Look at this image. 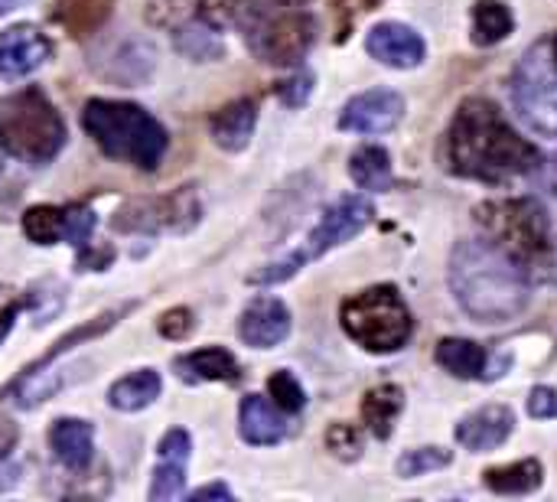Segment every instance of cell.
<instances>
[{"instance_id": "cell-1", "label": "cell", "mask_w": 557, "mask_h": 502, "mask_svg": "<svg viewBox=\"0 0 557 502\" xmlns=\"http://www.w3.org/2000/svg\"><path fill=\"white\" fill-rule=\"evenodd\" d=\"M447 167L483 183H512L542 170V154L490 98H467L447 131Z\"/></svg>"}, {"instance_id": "cell-2", "label": "cell", "mask_w": 557, "mask_h": 502, "mask_svg": "<svg viewBox=\"0 0 557 502\" xmlns=\"http://www.w3.org/2000/svg\"><path fill=\"white\" fill-rule=\"evenodd\" d=\"M450 291L480 323H509L532 301L525 268L490 238H463L450 255Z\"/></svg>"}, {"instance_id": "cell-3", "label": "cell", "mask_w": 557, "mask_h": 502, "mask_svg": "<svg viewBox=\"0 0 557 502\" xmlns=\"http://www.w3.org/2000/svg\"><path fill=\"white\" fill-rule=\"evenodd\" d=\"M82 127L104 157L137 170H157L170 147L166 127L134 101L91 98L82 111Z\"/></svg>"}, {"instance_id": "cell-4", "label": "cell", "mask_w": 557, "mask_h": 502, "mask_svg": "<svg viewBox=\"0 0 557 502\" xmlns=\"http://www.w3.org/2000/svg\"><path fill=\"white\" fill-rule=\"evenodd\" d=\"M65 147V121L42 88L26 85L0 98V150L42 167Z\"/></svg>"}, {"instance_id": "cell-5", "label": "cell", "mask_w": 557, "mask_h": 502, "mask_svg": "<svg viewBox=\"0 0 557 502\" xmlns=\"http://www.w3.org/2000/svg\"><path fill=\"white\" fill-rule=\"evenodd\" d=\"M476 222L483 225L486 238L512 255L522 268L542 265L552 248V222L539 199H493L476 206Z\"/></svg>"}, {"instance_id": "cell-6", "label": "cell", "mask_w": 557, "mask_h": 502, "mask_svg": "<svg viewBox=\"0 0 557 502\" xmlns=\"http://www.w3.org/2000/svg\"><path fill=\"white\" fill-rule=\"evenodd\" d=\"M343 330L369 353H398L411 333H414V320L411 310L405 304V297L398 294V287L392 284H379L369 287L356 297H349L339 310Z\"/></svg>"}, {"instance_id": "cell-7", "label": "cell", "mask_w": 557, "mask_h": 502, "mask_svg": "<svg viewBox=\"0 0 557 502\" xmlns=\"http://www.w3.org/2000/svg\"><path fill=\"white\" fill-rule=\"evenodd\" d=\"M372 216H375V209H372V203L366 196H343L339 203H333L323 212V219L310 232L304 252H294L284 261H274V265L261 268L258 274H251V284H281V281L294 278L307 261H313V258L326 255L330 248H336V245L349 242L352 235H359L372 222Z\"/></svg>"}, {"instance_id": "cell-8", "label": "cell", "mask_w": 557, "mask_h": 502, "mask_svg": "<svg viewBox=\"0 0 557 502\" xmlns=\"http://www.w3.org/2000/svg\"><path fill=\"white\" fill-rule=\"evenodd\" d=\"M512 101L532 131L557 137V62L552 39L535 42L519 59L512 75Z\"/></svg>"}, {"instance_id": "cell-9", "label": "cell", "mask_w": 557, "mask_h": 502, "mask_svg": "<svg viewBox=\"0 0 557 502\" xmlns=\"http://www.w3.org/2000/svg\"><path fill=\"white\" fill-rule=\"evenodd\" d=\"M242 26L251 52L271 65H297L317 42V20L304 10L277 13V16H264L251 10V20H242Z\"/></svg>"}, {"instance_id": "cell-10", "label": "cell", "mask_w": 557, "mask_h": 502, "mask_svg": "<svg viewBox=\"0 0 557 502\" xmlns=\"http://www.w3.org/2000/svg\"><path fill=\"white\" fill-rule=\"evenodd\" d=\"M202 216V199L193 183L176 186L163 196H144L131 199L114 212L117 232H137V235H157V232H189Z\"/></svg>"}, {"instance_id": "cell-11", "label": "cell", "mask_w": 557, "mask_h": 502, "mask_svg": "<svg viewBox=\"0 0 557 502\" xmlns=\"http://www.w3.org/2000/svg\"><path fill=\"white\" fill-rule=\"evenodd\" d=\"M401 118H405V98L398 91L369 88L343 108L339 127L352 131V134H385V131L398 127Z\"/></svg>"}, {"instance_id": "cell-12", "label": "cell", "mask_w": 557, "mask_h": 502, "mask_svg": "<svg viewBox=\"0 0 557 502\" xmlns=\"http://www.w3.org/2000/svg\"><path fill=\"white\" fill-rule=\"evenodd\" d=\"M49 56H52V39L33 23H16L0 33V75L3 78H23L36 72Z\"/></svg>"}, {"instance_id": "cell-13", "label": "cell", "mask_w": 557, "mask_h": 502, "mask_svg": "<svg viewBox=\"0 0 557 502\" xmlns=\"http://www.w3.org/2000/svg\"><path fill=\"white\" fill-rule=\"evenodd\" d=\"M238 333L255 350H274L290 333V310H287V304L277 301V297H255L245 307L242 320H238Z\"/></svg>"}, {"instance_id": "cell-14", "label": "cell", "mask_w": 557, "mask_h": 502, "mask_svg": "<svg viewBox=\"0 0 557 502\" xmlns=\"http://www.w3.org/2000/svg\"><path fill=\"white\" fill-rule=\"evenodd\" d=\"M366 49L372 59L392 69H414L424 62V39L405 23H379L366 36Z\"/></svg>"}, {"instance_id": "cell-15", "label": "cell", "mask_w": 557, "mask_h": 502, "mask_svg": "<svg viewBox=\"0 0 557 502\" xmlns=\"http://www.w3.org/2000/svg\"><path fill=\"white\" fill-rule=\"evenodd\" d=\"M512 425H516L512 408H506V405H486V408L467 415L457 425L454 434H457V444L460 448L480 454V451H493V448L506 444L509 434H512Z\"/></svg>"}, {"instance_id": "cell-16", "label": "cell", "mask_w": 557, "mask_h": 502, "mask_svg": "<svg viewBox=\"0 0 557 502\" xmlns=\"http://www.w3.org/2000/svg\"><path fill=\"white\" fill-rule=\"evenodd\" d=\"M49 448L69 474H85L95 461V428L82 418H59L49 428Z\"/></svg>"}, {"instance_id": "cell-17", "label": "cell", "mask_w": 557, "mask_h": 502, "mask_svg": "<svg viewBox=\"0 0 557 502\" xmlns=\"http://www.w3.org/2000/svg\"><path fill=\"white\" fill-rule=\"evenodd\" d=\"M238 431L255 448H271L287 438V418L261 395H245L238 408Z\"/></svg>"}, {"instance_id": "cell-18", "label": "cell", "mask_w": 557, "mask_h": 502, "mask_svg": "<svg viewBox=\"0 0 557 502\" xmlns=\"http://www.w3.org/2000/svg\"><path fill=\"white\" fill-rule=\"evenodd\" d=\"M255 124H258V108L251 98H235L228 105H222L219 111H212L209 118V134L212 140L235 154V150H245L251 134H255Z\"/></svg>"}, {"instance_id": "cell-19", "label": "cell", "mask_w": 557, "mask_h": 502, "mask_svg": "<svg viewBox=\"0 0 557 502\" xmlns=\"http://www.w3.org/2000/svg\"><path fill=\"white\" fill-rule=\"evenodd\" d=\"M176 376L183 382H238L242 379V366L235 359V353H228L225 346H209V350H196L189 356H180L176 363Z\"/></svg>"}, {"instance_id": "cell-20", "label": "cell", "mask_w": 557, "mask_h": 502, "mask_svg": "<svg viewBox=\"0 0 557 502\" xmlns=\"http://www.w3.org/2000/svg\"><path fill=\"white\" fill-rule=\"evenodd\" d=\"M114 10V0H55V23L72 36V39H88L95 36Z\"/></svg>"}, {"instance_id": "cell-21", "label": "cell", "mask_w": 557, "mask_h": 502, "mask_svg": "<svg viewBox=\"0 0 557 502\" xmlns=\"http://www.w3.org/2000/svg\"><path fill=\"white\" fill-rule=\"evenodd\" d=\"M160 389H163L160 372H153V369H137V372L117 379V382L108 389V405L117 408V412H144V408H150V405L160 399Z\"/></svg>"}, {"instance_id": "cell-22", "label": "cell", "mask_w": 557, "mask_h": 502, "mask_svg": "<svg viewBox=\"0 0 557 502\" xmlns=\"http://www.w3.org/2000/svg\"><path fill=\"white\" fill-rule=\"evenodd\" d=\"M401 412H405V392L398 385H379L362 402V421L369 425V431L379 441L392 438V428H395Z\"/></svg>"}, {"instance_id": "cell-23", "label": "cell", "mask_w": 557, "mask_h": 502, "mask_svg": "<svg viewBox=\"0 0 557 502\" xmlns=\"http://www.w3.org/2000/svg\"><path fill=\"white\" fill-rule=\"evenodd\" d=\"M127 310H134V304H124V307H114V310H108V314H101V317H91L88 323H82V327H75V330H69L42 359H36L29 369H23V376H29V372H42L49 363H55L62 353H69V350H75V346H82V343H88V340H95V336H104Z\"/></svg>"}, {"instance_id": "cell-24", "label": "cell", "mask_w": 557, "mask_h": 502, "mask_svg": "<svg viewBox=\"0 0 557 502\" xmlns=\"http://www.w3.org/2000/svg\"><path fill=\"white\" fill-rule=\"evenodd\" d=\"M437 366H444L457 379H483L486 376V350L476 346L473 340H441L437 343Z\"/></svg>"}, {"instance_id": "cell-25", "label": "cell", "mask_w": 557, "mask_h": 502, "mask_svg": "<svg viewBox=\"0 0 557 502\" xmlns=\"http://www.w3.org/2000/svg\"><path fill=\"white\" fill-rule=\"evenodd\" d=\"M349 176L369 193H385L392 186V157L379 144H366L349 160Z\"/></svg>"}, {"instance_id": "cell-26", "label": "cell", "mask_w": 557, "mask_h": 502, "mask_svg": "<svg viewBox=\"0 0 557 502\" xmlns=\"http://www.w3.org/2000/svg\"><path fill=\"white\" fill-rule=\"evenodd\" d=\"M542 464L539 461H519L512 467H493L483 474L486 487L499 497H529L542 487Z\"/></svg>"}, {"instance_id": "cell-27", "label": "cell", "mask_w": 557, "mask_h": 502, "mask_svg": "<svg viewBox=\"0 0 557 502\" xmlns=\"http://www.w3.org/2000/svg\"><path fill=\"white\" fill-rule=\"evenodd\" d=\"M516 29V16L499 0H476L473 3V42L476 46H496Z\"/></svg>"}, {"instance_id": "cell-28", "label": "cell", "mask_w": 557, "mask_h": 502, "mask_svg": "<svg viewBox=\"0 0 557 502\" xmlns=\"http://www.w3.org/2000/svg\"><path fill=\"white\" fill-rule=\"evenodd\" d=\"M65 209L62 206H29L23 212V235L33 245H55L62 242Z\"/></svg>"}, {"instance_id": "cell-29", "label": "cell", "mask_w": 557, "mask_h": 502, "mask_svg": "<svg viewBox=\"0 0 557 502\" xmlns=\"http://www.w3.org/2000/svg\"><path fill=\"white\" fill-rule=\"evenodd\" d=\"M176 49L196 62H206V59H219L225 52V42L215 29H209L202 23H189L176 33Z\"/></svg>"}, {"instance_id": "cell-30", "label": "cell", "mask_w": 557, "mask_h": 502, "mask_svg": "<svg viewBox=\"0 0 557 502\" xmlns=\"http://www.w3.org/2000/svg\"><path fill=\"white\" fill-rule=\"evenodd\" d=\"M186 490V464L176 461H160V467L153 470V483H150V500L170 502L180 500Z\"/></svg>"}, {"instance_id": "cell-31", "label": "cell", "mask_w": 557, "mask_h": 502, "mask_svg": "<svg viewBox=\"0 0 557 502\" xmlns=\"http://www.w3.org/2000/svg\"><path fill=\"white\" fill-rule=\"evenodd\" d=\"M268 395L274 399V405L284 412V415H297L304 405H307V395H304V389H300V382L290 376V372H274L271 379H268Z\"/></svg>"}, {"instance_id": "cell-32", "label": "cell", "mask_w": 557, "mask_h": 502, "mask_svg": "<svg viewBox=\"0 0 557 502\" xmlns=\"http://www.w3.org/2000/svg\"><path fill=\"white\" fill-rule=\"evenodd\" d=\"M447 464H450V451H444V448H418V451H408L398 461V474L414 480V477H424V474L441 470Z\"/></svg>"}, {"instance_id": "cell-33", "label": "cell", "mask_w": 557, "mask_h": 502, "mask_svg": "<svg viewBox=\"0 0 557 502\" xmlns=\"http://www.w3.org/2000/svg\"><path fill=\"white\" fill-rule=\"evenodd\" d=\"M95 232V212L88 206H65V229L62 238L75 248H85Z\"/></svg>"}, {"instance_id": "cell-34", "label": "cell", "mask_w": 557, "mask_h": 502, "mask_svg": "<svg viewBox=\"0 0 557 502\" xmlns=\"http://www.w3.org/2000/svg\"><path fill=\"white\" fill-rule=\"evenodd\" d=\"M326 448L339 457V461H359L362 454V434L352 425H333L326 431Z\"/></svg>"}, {"instance_id": "cell-35", "label": "cell", "mask_w": 557, "mask_h": 502, "mask_svg": "<svg viewBox=\"0 0 557 502\" xmlns=\"http://www.w3.org/2000/svg\"><path fill=\"white\" fill-rule=\"evenodd\" d=\"M160 336L166 340H186L196 330V314L189 307H170L160 320H157Z\"/></svg>"}, {"instance_id": "cell-36", "label": "cell", "mask_w": 557, "mask_h": 502, "mask_svg": "<svg viewBox=\"0 0 557 502\" xmlns=\"http://www.w3.org/2000/svg\"><path fill=\"white\" fill-rule=\"evenodd\" d=\"M310 91H313V75H310V72H297V75H290L287 82H281V85H277V98H281L287 108H300V105H307Z\"/></svg>"}, {"instance_id": "cell-37", "label": "cell", "mask_w": 557, "mask_h": 502, "mask_svg": "<svg viewBox=\"0 0 557 502\" xmlns=\"http://www.w3.org/2000/svg\"><path fill=\"white\" fill-rule=\"evenodd\" d=\"M189 451H193V438L183 428L166 431L163 441H160V448H157L160 461H176V464H189Z\"/></svg>"}, {"instance_id": "cell-38", "label": "cell", "mask_w": 557, "mask_h": 502, "mask_svg": "<svg viewBox=\"0 0 557 502\" xmlns=\"http://www.w3.org/2000/svg\"><path fill=\"white\" fill-rule=\"evenodd\" d=\"M529 415H532V418H539V421H552V418H557L555 389H548V385L532 389V395H529Z\"/></svg>"}, {"instance_id": "cell-39", "label": "cell", "mask_w": 557, "mask_h": 502, "mask_svg": "<svg viewBox=\"0 0 557 502\" xmlns=\"http://www.w3.org/2000/svg\"><path fill=\"white\" fill-rule=\"evenodd\" d=\"M114 261V248H88L75 258V268H85V271H104L108 265Z\"/></svg>"}, {"instance_id": "cell-40", "label": "cell", "mask_w": 557, "mask_h": 502, "mask_svg": "<svg viewBox=\"0 0 557 502\" xmlns=\"http://www.w3.org/2000/svg\"><path fill=\"white\" fill-rule=\"evenodd\" d=\"M23 307H29V301L26 297H20V301H10L3 310H0V343L7 340V333L13 330V323H16V317H20V310Z\"/></svg>"}, {"instance_id": "cell-41", "label": "cell", "mask_w": 557, "mask_h": 502, "mask_svg": "<svg viewBox=\"0 0 557 502\" xmlns=\"http://www.w3.org/2000/svg\"><path fill=\"white\" fill-rule=\"evenodd\" d=\"M16 441H20V428L10 418H0V461L16 448Z\"/></svg>"}, {"instance_id": "cell-42", "label": "cell", "mask_w": 557, "mask_h": 502, "mask_svg": "<svg viewBox=\"0 0 557 502\" xmlns=\"http://www.w3.org/2000/svg\"><path fill=\"white\" fill-rule=\"evenodd\" d=\"M193 500H232V490H228L225 483H209V487H199V490L193 493Z\"/></svg>"}, {"instance_id": "cell-43", "label": "cell", "mask_w": 557, "mask_h": 502, "mask_svg": "<svg viewBox=\"0 0 557 502\" xmlns=\"http://www.w3.org/2000/svg\"><path fill=\"white\" fill-rule=\"evenodd\" d=\"M16 480H20V467H13V464H3V461H0V493L13 490V487H16Z\"/></svg>"}, {"instance_id": "cell-44", "label": "cell", "mask_w": 557, "mask_h": 502, "mask_svg": "<svg viewBox=\"0 0 557 502\" xmlns=\"http://www.w3.org/2000/svg\"><path fill=\"white\" fill-rule=\"evenodd\" d=\"M548 189L557 196V154L552 157V163H548Z\"/></svg>"}, {"instance_id": "cell-45", "label": "cell", "mask_w": 557, "mask_h": 502, "mask_svg": "<svg viewBox=\"0 0 557 502\" xmlns=\"http://www.w3.org/2000/svg\"><path fill=\"white\" fill-rule=\"evenodd\" d=\"M16 7V0H0V16L7 13V10H13Z\"/></svg>"}, {"instance_id": "cell-46", "label": "cell", "mask_w": 557, "mask_h": 502, "mask_svg": "<svg viewBox=\"0 0 557 502\" xmlns=\"http://www.w3.org/2000/svg\"><path fill=\"white\" fill-rule=\"evenodd\" d=\"M277 3H284V7H300V3H307V0H277Z\"/></svg>"}, {"instance_id": "cell-47", "label": "cell", "mask_w": 557, "mask_h": 502, "mask_svg": "<svg viewBox=\"0 0 557 502\" xmlns=\"http://www.w3.org/2000/svg\"><path fill=\"white\" fill-rule=\"evenodd\" d=\"M552 52H555V62H557V36L552 39Z\"/></svg>"}]
</instances>
